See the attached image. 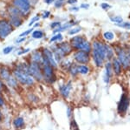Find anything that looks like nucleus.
Returning a JSON list of instances; mask_svg holds the SVG:
<instances>
[{
  "instance_id": "nucleus-1",
  "label": "nucleus",
  "mask_w": 130,
  "mask_h": 130,
  "mask_svg": "<svg viewBox=\"0 0 130 130\" xmlns=\"http://www.w3.org/2000/svg\"><path fill=\"white\" fill-rule=\"evenodd\" d=\"M92 45V51L90 53L91 60L93 61L95 67L101 68L104 66L105 62L107 61L106 56V49H105V43L95 39L91 43Z\"/></svg>"
},
{
  "instance_id": "nucleus-2",
  "label": "nucleus",
  "mask_w": 130,
  "mask_h": 130,
  "mask_svg": "<svg viewBox=\"0 0 130 130\" xmlns=\"http://www.w3.org/2000/svg\"><path fill=\"white\" fill-rule=\"evenodd\" d=\"M12 68V67H11ZM12 75L16 78L20 86L26 89H32L37 86V82L30 73H26L12 68Z\"/></svg>"
},
{
  "instance_id": "nucleus-3",
  "label": "nucleus",
  "mask_w": 130,
  "mask_h": 130,
  "mask_svg": "<svg viewBox=\"0 0 130 130\" xmlns=\"http://www.w3.org/2000/svg\"><path fill=\"white\" fill-rule=\"evenodd\" d=\"M42 71H43V83L47 85H54L57 81V75L56 73V69H54L51 66L44 60L42 64Z\"/></svg>"
},
{
  "instance_id": "nucleus-4",
  "label": "nucleus",
  "mask_w": 130,
  "mask_h": 130,
  "mask_svg": "<svg viewBox=\"0 0 130 130\" xmlns=\"http://www.w3.org/2000/svg\"><path fill=\"white\" fill-rule=\"evenodd\" d=\"M130 105V97L127 91H124L121 95V98L117 104V114L121 117H125L127 114V111Z\"/></svg>"
},
{
  "instance_id": "nucleus-5",
  "label": "nucleus",
  "mask_w": 130,
  "mask_h": 130,
  "mask_svg": "<svg viewBox=\"0 0 130 130\" xmlns=\"http://www.w3.org/2000/svg\"><path fill=\"white\" fill-rule=\"evenodd\" d=\"M12 5L20 11L23 18H25L31 11V2L30 0H12Z\"/></svg>"
},
{
  "instance_id": "nucleus-6",
  "label": "nucleus",
  "mask_w": 130,
  "mask_h": 130,
  "mask_svg": "<svg viewBox=\"0 0 130 130\" xmlns=\"http://www.w3.org/2000/svg\"><path fill=\"white\" fill-rule=\"evenodd\" d=\"M114 50L117 60L120 61L121 66H122L123 70H129V61L124 49V46L115 45V46H114Z\"/></svg>"
},
{
  "instance_id": "nucleus-7",
  "label": "nucleus",
  "mask_w": 130,
  "mask_h": 130,
  "mask_svg": "<svg viewBox=\"0 0 130 130\" xmlns=\"http://www.w3.org/2000/svg\"><path fill=\"white\" fill-rule=\"evenodd\" d=\"M29 62V67H30V73L31 76L34 78L37 84L43 83V71H42V66L35 62Z\"/></svg>"
},
{
  "instance_id": "nucleus-8",
  "label": "nucleus",
  "mask_w": 130,
  "mask_h": 130,
  "mask_svg": "<svg viewBox=\"0 0 130 130\" xmlns=\"http://www.w3.org/2000/svg\"><path fill=\"white\" fill-rule=\"evenodd\" d=\"M15 30L13 26L10 25L8 19L2 18L0 19V41H3L7 39Z\"/></svg>"
},
{
  "instance_id": "nucleus-9",
  "label": "nucleus",
  "mask_w": 130,
  "mask_h": 130,
  "mask_svg": "<svg viewBox=\"0 0 130 130\" xmlns=\"http://www.w3.org/2000/svg\"><path fill=\"white\" fill-rule=\"evenodd\" d=\"M73 90V81L68 80L67 82L61 83L58 87V91H59V94L62 96V99L69 100L71 96Z\"/></svg>"
},
{
  "instance_id": "nucleus-10",
  "label": "nucleus",
  "mask_w": 130,
  "mask_h": 130,
  "mask_svg": "<svg viewBox=\"0 0 130 130\" xmlns=\"http://www.w3.org/2000/svg\"><path fill=\"white\" fill-rule=\"evenodd\" d=\"M91 60L90 54L83 51H75L73 52V61L78 65H88Z\"/></svg>"
},
{
  "instance_id": "nucleus-11",
  "label": "nucleus",
  "mask_w": 130,
  "mask_h": 130,
  "mask_svg": "<svg viewBox=\"0 0 130 130\" xmlns=\"http://www.w3.org/2000/svg\"><path fill=\"white\" fill-rule=\"evenodd\" d=\"M41 51H42V53H43V58H44L46 61L49 63L54 69L57 70V69L59 68V65H58V63L56 61L55 58H54V54L51 50H50V47H42Z\"/></svg>"
},
{
  "instance_id": "nucleus-12",
  "label": "nucleus",
  "mask_w": 130,
  "mask_h": 130,
  "mask_svg": "<svg viewBox=\"0 0 130 130\" xmlns=\"http://www.w3.org/2000/svg\"><path fill=\"white\" fill-rule=\"evenodd\" d=\"M114 77V73H113V67L111 61H106L104 64V73L102 76V80L105 84H109Z\"/></svg>"
},
{
  "instance_id": "nucleus-13",
  "label": "nucleus",
  "mask_w": 130,
  "mask_h": 130,
  "mask_svg": "<svg viewBox=\"0 0 130 130\" xmlns=\"http://www.w3.org/2000/svg\"><path fill=\"white\" fill-rule=\"evenodd\" d=\"M43 60H44V58H43V53H42L41 48L34 50V51L31 52L30 53V55H29L28 61L37 63V64H39V65H41V66H42Z\"/></svg>"
},
{
  "instance_id": "nucleus-14",
  "label": "nucleus",
  "mask_w": 130,
  "mask_h": 130,
  "mask_svg": "<svg viewBox=\"0 0 130 130\" xmlns=\"http://www.w3.org/2000/svg\"><path fill=\"white\" fill-rule=\"evenodd\" d=\"M85 38L81 35H75V36L72 37L70 40V44L71 47L73 48L74 51H79L81 49L82 45L83 44V42L85 41Z\"/></svg>"
},
{
  "instance_id": "nucleus-15",
  "label": "nucleus",
  "mask_w": 130,
  "mask_h": 130,
  "mask_svg": "<svg viewBox=\"0 0 130 130\" xmlns=\"http://www.w3.org/2000/svg\"><path fill=\"white\" fill-rule=\"evenodd\" d=\"M11 126L15 130H23L26 127V121L23 116L18 115L12 119Z\"/></svg>"
},
{
  "instance_id": "nucleus-16",
  "label": "nucleus",
  "mask_w": 130,
  "mask_h": 130,
  "mask_svg": "<svg viewBox=\"0 0 130 130\" xmlns=\"http://www.w3.org/2000/svg\"><path fill=\"white\" fill-rule=\"evenodd\" d=\"M12 75V68L7 65H0V79L5 82Z\"/></svg>"
},
{
  "instance_id": "nucleus-17",
  "label": "nucleus",
  "mask_w": 130,
  "mask_h": 130,
  "mask_svg": "<svg viewBox=\"0 0 130 130\" xmlns=\"http://www.w3.org/2000/svg\"><path fill=\"white\" fill-rule=\"evenodd\" d=\"M56 45H57V47L59 48L61 51L63 52V54L66 57L70 56V54L74 52V50H73V48L71 47V45L70 44V41H62V42H60V43L56 44Z\"/></svg>"
},
{
  "instance_id": "nucleus-18",
  "label": "nucleus",
  "mask_w": 130,
  "mask_h": 130,
  "mask_svg": "<svg viewBox=\"0 0 130 130\" xmlns=\"http://www.w3.org/2000/svg\"><path fill=\"white\" fill-rule=\"evenodd\" d=\"M5 83L8 87V88L10 89L11 91H14V92L20 91L21 88H22V87L20 86V84L18 83V81L17 80L16 78L13 76V75H11V76H10Z\"/></svg>"
},
{
  "instance_id": "nucleus-19",
  "label": "nucleus",
  "mask_w": 130,
  "mask_h": 130,
  "mask_svg": "<svg viewBox=\"0 0 130 130\" xmlns=\"http://www.w3.org/2000/svg\"><path fill=\"white\" fill-rule=\"evenodd\" d=\"M111 64H112V67H113V73H114V75L116 77H119L121 75L123 71L122 66L118 60H117L116 57H115L111 60Z\"/></svg>"
},
{
  "instance_id": "nucleus-20",
  "label": "nucleus",
  "mask_w": 130,
  "mask_h": 130,
  "mask_svg": "<svg viewBox=\"0 0 130 130\" xmlns=\"http://www.w3.org/2000/svg\"><path fill=\"white\" fill-rule=\"evenodd\" d=\"M78 64H76L75 62L73 61L72 64L70 65V66L69 67L68 71H67V73L70 75V78L72 79H75L77 78V76L79 75V72H78Z\"/></svg>"
},
{
  "instance_id": "nucleus-21",
  "label": "nucleus",
  "mask_w": 130,
  "mask_h": 130,
  "mask_svg": "<svg viewBox=\"0 0 130 130\" xmlns=\"http://www.w3.org/2000/svg\"><path fill=\"white\" fill-rule=\"evenodd\" d=\"M25 97H26V100L30 104H37L39 101H40V98L38 97L37 94H36L35 93H33L32 91H29L27 92V93L25 94Z\"/></svg>"
},
{
  "instance_id": "nucleus-22",
  "label": "nucleus",
  "mask_w": 130,
  "mask_h": 130,
  "mask_svg": "<svg viewBox=\"0 0 130 130\" xmlns=\"http://www.w3.org/2000/svg\"><path fill=\"white\" fill-rule=\"evenodd\" d=\"M73 26H75V23L73 21H69V22H66L65 24H62L58 27V28L55 29L53 30V34H56V33H60L63 31H66V30H70L71 27H73Z\"/></svg>"
},
{
  "instance_id": "nucleus-23",
  "label": "nucleus",
  "mask_w": 130,
  "mask_h": 130,
  "mask_svg": "<svg viewBox=\"0 0 130 130\" xmlns=\"http://www.w3.org/2000/svg\"><path fill=\"white\" fill-rule=\"evenodd\" d=\"M8 20H9L10 25L15 29L20 27L23 25V23H24V20H23L22 17H9Z\"/></svg>"
},
{
  "instance_id": "nucleus-24",
  "label": "nucleus",
  "mask_w": 130,
  "mask_h": 130,
  "mask_svg": "<svg viewBox=\"0 0 130 130\" xmlns=\"http://www.w3.org/2000/svg\"><path fill=\"white\" fill-rule=\"evenodd\" d=\"M105 49H106V56H107V61H111L115 58V50L114 47L111 45L105 44Z\"/></svg>"
},
{
  "instance_id": "nucleus-25",
  "label": "nucleus",
  "mask_w": 130,
  "mask_h": 130,
  "mask_svg": "<svg viewBox=\"0 0 130 130\" xmlns=\"http://www.w3.org/2000/svg\"><path fill=\"white\" fill-rule=\"evenodd\" d=\"M7 14L8 17H22L19 10L12 5H10L7 7Z\"/></svg>"
},
{
  "instance_id": "nucleus-26",
  "label": "nucleus",
  "mask_w": 130,
  "mask_h": 130,
  "mask_svg": "<svg viewBox=\"0 0 130 130\" xmlns=\"http://www.w3.org/2000/svg\"><path fill=\"white\" fill-rule=\"evenodd\" d=\"M79 51H83V52H87V53H91V51H92V45L91 43L87 40V39H85V41L83 42V44L81 46V49L79 50Z\"/></svg>"
},
{
  "instance_id": "nucleus-27",
  "label": "nucleus",
  "mask_w": 130,
  "mask_h": 130,
  "mask_svg": "<svg viewBox=\"0 0 130 130\" xmlns=\"http://www.w3.org/2000/svg\"><path fill=\"white\" fill-rule=\"evenodd\" d=\"M78 72L79 75H88L90 73V67L88 65H79L78 66Z\"/></svg>"
},
{
  "instance_id": "nucleus-28",
  "label": "nucleus",
  "mask_w": 130,
  "mask_h": 130,
  "mask_svg": "<svg viewBox=\"0 0 130 130\" xmlns=\"http://www.w3.org/2000/svg\"><path fill=\"white\" fill-rule=\"evenodd\" d=\"M62 41H63V36H62V33H56V34H54L53 37H51L50 39V44H57Z\"/></svg>"
},
{
  "instance_id": "nucleus-29",
  "label": "nucleus",
  "mask_w": 130,
  "mask_h": 130,
  "mask_svg": "<svg viewBox=\"0 0 130 130\" xmlns=\"http://www.w3.org/2000/svg\"><path fill=\"white\" fill-rule=\"evenodd\" d=\"M72 62H73L72 60H67V58H64V60L59 64V67H61L62 70H63L67 73V71H68L69 67L70 66V65L72 64Z\"/></svg>"
},
{
  "instance_id": "nucleus-30",
  "label": "nucleus",
  "mask_w": 130,
  "mask_h": 130,
  "mask_svg": "<svg viewBox=\"0 0 130 130\" xmlns=\"http://www.w3.org/2000/svg\"><path fill=\"white\" fill-rule=\"evenodd\" d=\"M10 91H11V90L8 88V87L6 86V84L4 82L2 79H0V94L5 95V94L10 93Z\"/></svg>"
},
{
  "instance_id": "nucleus-31",
  "label": "nucleus",
  "mask_w": 130,
  "mask_h": 130,
  "mask_svg": "<svg viewBox=\"0 0 130 130\" xmlns=\"http://www.w3.org/2000/svg\"><path fill=\"white\" fill-rule=\"evenodd\" d=\"M81 31H82V27L80 26H73L68 31V35H70V36H75V35L78 34Z\"/></svg>"
},
{
  "instance_id": "nucleus-32",
  "label": "nucleus",
  "mask_w": 130,
  "mask_h": 130,
  "mask_svg": "<svg viewBox=\"0 0 130 130\" xmlns=\"http://www.w3.org/2000/svg\"><path fill=\"white\" fill-rule=\"evenodd\" d=\"M44 36V33L41 30H34L31 32V37L34 39H41Z\"/></svg>"
},
{
  "instance_id": "nucleus-33",
  "label": "nucleus",
  "mask_w": 130,
  "mask_h": 130,
  "mask_svg": "<svg viewBox=\"0 0 130 130\" xmlns=\"http://www.w3.org/2000/svg\"><path fill=\"white\" fill-rule=\"evenodd\" d=\"M103 38L107 41H113L115 39V34L113 31H108L103 32Z\"/></svg>"
},
{
  "instance_id": "nucleus-34",
  "label": "nucleus",
  "mask_w": 130,
  "mask_h": 130,
  "mask_svg": "<svg viewBox=\"0 0 130 130\" xmlns=\"http://www.w3.org/2000/svg\"><path fill=\"white\" fill-rule=\"evenodd\" d=\"M66 115H67V118H68L69 120H71V119L74 118V109H73V108L70 106V105L67 107Z\"/></svg>"
},
{
  "instance_id": "nucleus-35",
  "label": "nucleus",
  "mask_w": 130,
  "mask_h": 130,
  "mask_svg": "<svg viewBox=\"0 0 130 130\" xmlns=\"http://www.w3.org/2000/svg\"><path fill=\"white\" fill-rule=\"evenodd\" d=\"M70 128L71 130H80V127L74 118L70 120Z\"/></svg>"
},
{
  "instance_id": "nucleus-36",
  "label": "nucleus",
  "mask_w": 130,
  "mask_h": 130,
  "mask_svg": "<svg viewBox=\"0 0 130 130\" xmlns=\"http://www.w3.org/2000/svg\"><path fill=\"white\" fill-rule=\"evenodd\" d=\"M30 48H20V49L17 52V55H18V56H22V55H24V54L30 53Z\"/></svg>"
},
{
  "instance_id": "nucleus-37",
  "label": "nucleus",
  "mask_w": 130,
  "mask_h": 130,
  "mask_svg": "<svg viewBox=\"0 0 130 130\" xmlns=\"http://www.w3.org/2000/svg\"><path fill=\"white\" fill-rule=\"evenodd\" d=\"M14 49H15V46H13V45H8V46H5L3 49V53L5 55H8V54L11 53L14 51Z\"/></svg>"
},
{
  "instance_id": "nucleus-38",
  "label": "nucleus",
  "mask_w": 130,
  "mask_h": 130,
  "mask_svg": "<svg viewBox=\"0 0 130 130\" xmlns=\"http://www.w3.org/2000/svg\"><path fill=\"white\" fill-rule=\"evenodd\" d=\"M110 20L112 21V22L115 23L116 25L121 24V23L123 22V19H122V18H121V16H113V17H110Z\"/></svg>"
},
{
  "instance_id": "nucleus-39",
  "label": "nucleus",
  "mask_w": 130,
  "mask_h": 130,
  "mask_svg": "<svg viewBox=\"0 0 130 130\" xmlns=\"http://www.w3.org/2000/svg\"><path fill=\"white\" fill-rule=\"evenodd\" d=\"M39 19H40V17H39L38 15H37V16H35V17H33L32 18L30 19V23H29V27H32L34 25L36 24V23H37L39 21Z\"/></svg>"
},
{
  "instance_id": "nucleus-40",
  "label": "nucleus",
  "mask_w": 130,
  "mask_h": 130,
  "mask_svg": "<svg viewBox=\"0 0 130 130\" xmlns=\"http://www.w3.org/2000/svg\"><path fill=\"white\" fill-rule=\"evenodd\" d=\"M33 31H34V29H33L32 27H30V28H29L28 30H26V31H23L22 33H20L18 37H25V38H27V36H29L30 34H31V32H32Z\"/></svg>"
},
{
  "instance_id": "nucleus-41",
  "label": "nucleus",
  "mask_w": 130,
  "mask_h": 130,
  "mask_svg": "<svg viewBox=\"0 0 130 130\" xmlns=\"http://www.w3.org/2000/svg\"><path fill=\"white\" fill-rule=\"evenodd\" d=\"M118 27H121V28L126 29V30H130V22H122L121 24L116 25Z\"/></svg>"
},
{
  "instance_id": "nucleus-42",
  "label": "nucleus",
  "mask_w": 130,
  "mask_h": 130,
  "mask_svg": "<svg viewBox=\"0 0 130 130\" xmlns=\"http://www.w3.org/2000/svg\"><path fill=\"white\" fill-rule=\"evenodd\" d=\"M6 105H7V101H6L5 96L0 94V108L3 109L5 107H6Z\"/></svg>"
},
{
  "instance_id": "nucleus-43",
  "label": "nucleus",
  "mask_w": 130,
  "mask_h": 130,
  "mask_svg": "<svg viewBox=\"0 0 130 130\" xmlns=\"http://www.w3.org/2000/svg\"><path fill=\"white\" fill-rule=\"evenodd\" d=\"M65 1L66 0H56L55 1V7L56 8H61V7H62L64 5V3H65Z\"/></svg>"
},
{
  "instance_id": "nucleus-44",
  "label": "nucleus",
  "mask_w": 130,
  "mask_h": 130,
  "mask_svg": "<svg viewBox=\"0 0 130 130\" xmlns=\"http://www.w3.org/2000/svg\"><path fill=\"white\" fill-rule=\"evenodd\" d=\"M61 25H62V23L59 22V21H55V22H52L51 24H50V28H51L52 30H55V29L58 28Z\"/></svg>"
},
{
  "instance_id": "nucleus-45",
  "label": "nucleus",
  "mask_w": 130,
  "mask_h": 130,
  "mask_svg": "<svg viewBox=\"0 0 130 130\" xmlns=\"http://www.w3.org/2000/svg\"><path fill=\"white\" fill-rule=\"evenodd\" d=\"M25 41H26V38L25 37H18L15 39V44H17V45H20V44L24 43Z\"/></svg>"
},
{
  "instance_id": "nucleus-46",
  "label": "nucleus",
  "mask_w": 130,
  "mask_h": 130,
  "mask_svg": "<svg viewBox=\"0 0 130 130\" xmlns=\"http://www.w3.org/2000/svg\"><path fill=\"white\" fill-rule=\"evenodd\" d=\"M124 49L126 51V53H127V58H128V61H129V70H130V46L129 45H126L124 46Z\"/></svg>"
},
{
  "instance_id": "nucleus-47",
  "label": "nucleus",
  "mask_w": 130,
  "mask_h": 130,
  "mask_svg": "<svg viewBox=\"0 0 130 130\" xmlns=\"http://www.w3.org/2000/svg\"><path fill=\"white\" fill-rule=\"evenodd\" d=\"M50 15V11L49 10H44V11L43 12V14H42V18H43V19H46V18H48Z\"/></svg>"
},
{
  "instance_id": "nucleus-48",
  "label": "nucleus",
  "mask_w": 130,
  "mask_h": 130,
  "mask_svg": "<svg viewBox=\"0 0 130 130\" xmlns=\"http://www.w3.org/2000/svg\"><path fill=\"white\" fill-rule=\"evenodd\" d=\"M101 7H102L103 10H108L110 9L111 6H110V5H108V4H107V3H102V5H101Z\"/></svg>"
},
{
  "instance_id": "nucleus-49",
  "label": "nucleus",
  "mask_w": 130,
  "mask_h": 130,
  "mask_svg": "<svg viewBox=\"0 0 130 130\" xmlns=\"http://www.w3.org/2000/svg\"><path fill=\"white\" fill-rule=\"evenodd\" d=\"M4 113H3V110H2V108H0V124H2L3 123V121H4Z\"/></svg>"
},
{
  "instance_id": "nucleus-50",
  "label": "nucleus",
  "mask_w": 130,
  "mask_h": 130,
  "mask_svg": "<svg viewBox=\"0 0 130 130\" xmlns=\"http://www.w3.org/2000/svg\"><path fill=\"white\" fill-rule=\"evenodd\" d=\"M79 9H80L79 7H76V6H72V7L70 8V11H73V12H76V11H78Z\"/></svg>"
},
{
  "instance_id": "nucleus-51",
  "label": "nucleus",
  "mask_w": 130,
  "mask_h": 130,
  "mask_svg": "<svg viewBox=\"0 0 130 130\" xmlns=\"http://www.w3.org/2000/svg\"><path fill=\"white\" fill-rule=\"evenodd\" d=\"M80 7L82 8V9H89V4H82Z\"/></svg>"
},
{
  "instance_id": "nucleus-52",
  "label": "nucleus",
  "mask_w": 130,
  "mask_h": 130,
  "mask_svg": "<svg viewBox=\"0 0 130 130\" xmlns=\"http://www.w3.org/2000/svg\"><path fill=\"white\" fill-rule=\"evenodd\" d=\"M68 4L69 5H74L75 4H76L77 3V0H68Z\"/></svg>"
},
{
  "instance_id": "nucleus-53",
  "label": "nucleus",
  "mask_w": 130,
  "mask_h": 130,
  "mask_svg": "<svg viewBox=\"0 0 130 130\" xmlns=\"http://www.w3.org/2000/svg\"><path fill=\"white\" fill-rule=\"evenodd\" d=\"M53 1H54V0H44V2H45L46 4H47V5H50V4H51Z\"/></svg>"
}]
</instances>
